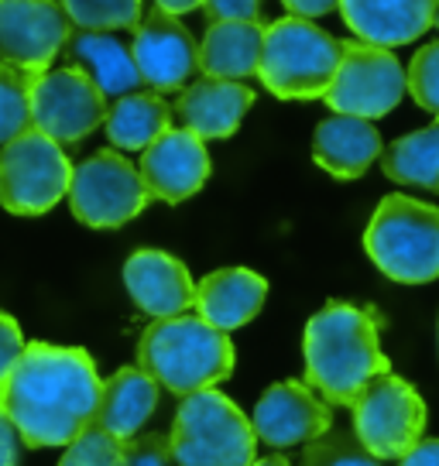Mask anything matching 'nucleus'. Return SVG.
<instances>
[{"instance_id": "obj_2", "label": "nucleus", "mask_w": 439, "mask_h": 466, "mask_svg": "<svg viewBox=\"0 0 439 466\" xmlns=\"http://www.w3.org/2000/svg\"><path fill=\"white\" fill-rule=\"evenodd\" d=\"M306 384L326 405L351 408L367 384L388 374L378 319L351 302H330L306 322Z\"/></svg>"}, {"instance_id": "obj_18", "label": "nucleus", "mask_w": 439, "mask_h": 466, "mask_svg": "<svg viewBox=\"0 0 439 466\" xmlns=\"http://www.w3.org/2000/svg\"><path fill=\"white\" fill-rule=\"evenodd\" d=\"M254 103V89L230 79H196L192 86L179 93L176 110L182 131H192L199 141H220L230 137L240 127L244 114Z\"/></svg>"}, {"instance_id": "obj_28", "label": "nucleus", "mask_w": 439, "mask_h": 466, "mask_svg": "<svg viewBox=\"0 0 439 466\" xmlns=\"http://www.w3.org/2000/svg\"><path fill=\"white\" fill-rule=\"evenodd\" d=\"M302 466H381V460H374L353 432H326L306 446Z\"/></svg>"}, {"instance_id": "obj_7", "label": "nucleus", "mask_w": 439, "mask_h": 466, "mask_svg": "<svg viewBox=\"0 0 439 466\" xmlns=\"http://www.w3.org/2000/svg\"><path fill=\"white\" fill-rule=\"evenodd\" d=\"M73 165L52 137L25 131L0 147V206L17 217H42L69 192Z\"/></svg>"}, {"instance_id": "obj_37", "label": "nucleus", "mask_w": 439, "mask_h": 466, "mask_svg": "<svg viewBox=\"0 0 439 466\" xmlns=\"http://www.w3.org/2000/svg\"><path fill=\"white\" fill-rule=\"evenodd\" d=\"M155 7H161L165 15H189L196 7H203V0H155Z\"/></svg>"}, {"instance_id": "obj_4", "label": "nucleus", "mask_w": 439, "mask_h": 466, "mask_svg": "<svg viewBox=\"0 0 439 466\" xmlns=\"http://www.w3.org/2000/svg\"><path fill=\"white\" fill-rule=\"evenodd\" d=\"M367 258L398 285L439 278V206L412 196H384L364 230Z\"/></svg>"}, {"instance_id": "obj_32", "label": "nucleus", "mask_w": 439, "mask_h": 466, "mask_svg": "<svg viewBox=\"0 0 439 466\" xmlns=\"http://www.w3.org/2000/svg\"><path fill=\"white\" fill-rule=\"evenodd\" d=\"M25 336L17 329V322L7 316V312H0V378H7L15 364L21 360V353H25Z\"/></svg>"}, {"instance_id": "obj_25", "label": "nucleus", "mask_w": 439, "mask_h": 466, "mask_svg": "<svg viewBox=\"0 0 439 466\" xmlns=\"http://www.w3.org/2000/svg\"><path fill=\"white\" fill-rule=\"evenodd\" d=\"M381 172L398 186L439 192V116L423 131H412L384 147Z\"/></svg>"}, {"instance_id": "obj_26", "label": "nucleus", "mask_w": 439, "mask_h": 466, "mask_svg": "<svg viewBox=\"0 0 439 466\" xmlns=\"http://www.w3.org/2000/svg\"><path fill=\"white\" fill-rule=\"evenodd\" d=\"M31 69L0 62V147L7 141L31 131V86H35Z\"/></svg>"}, {"instance_id": "obj_14", "label": "nucleus", "mask_w": 439, "mask_h": 466, "mask_svg": "<svg viewBox=\"0 0 439 466\" xmlns=\"http://www.w3.org/2000/svg\"><path fill=\"white\" fill-rule=\"evenodd\" d=\"M250 429L258 442H268L271 450H289L302 442H316L333 429L330 405L302 380H279L258 398Z\"/></svg>"}, {"instance_id": "obj_34", "label": "nucleus", "mask_w": 439, "mask_h": 466, "mask_svg": "<svg viewBox=\"0 0 439 466\" xmlns=\"http://www.w3.org/2000/svg\"><path fill=\"white\" fill-rule=\"evenodd\" d=\"M17 446H21V436L0 405V466H17Z\"/></svg>"}, {"instance_id": "obj_3", "label": "nucleus", "mask_w": 439, "mask_h": 466, "mask_svg": "<svg viewBox=\"0 0 439 466\" xmlns=\"http://www.w3.org/2000/svg\"><path fill=\"white\" fill-rule=\"evenodd\" d=\"M138 370L165 391L189 398L234 374V343L199 316L155 319L138 343Z\"/></svg>"}, {"instance_id": "obj_33", "label": "nucleus", "mask_w": 439, "mask_h": 466, "mask_svg": "<svg viewBox=\"0 0 439 466\" xmlns=\"http://www.w3.org/2000/svg\"><path fill=\"white\" fill-rule=\"evenodd\" d=\"M209 21H258L261 0H203Z\"/></svg>"}, {"instance_id": "obj_19", "label": "nucleus", "mask_w": 439, "mask_h": 466, "mask_svg": "<svg viewBox=\"0 0 439 466\" xmlns=\"http://www.w3.org/2000/svg\"><path fill=\"white\" fill-rule=\"evenodd\" d=\"M268 299V281L248 268H220L196 285V316L220 333L248 326Z\"/></svg>"}, {"instance_id": "obj_31", "label": "nucleus", "mask_w": 439, "mask_h": 466, "mask_svg": "<svg viewBox=\"0 0 439 466\" xmlns=\"http://www.w3.org/2000/svg\"><path fill=\"white\" fill-rule=\"evenodd\" d=\"M120 466H176V460H172V446L165 436L138 432L134 439L120 442Z\"/></svg>"}, {"instance_id": "obj_1", "label": "nucleus", "mask_w": 439, "mask_h": 466, "mask_svg": "<svg viewBox=\"0 0 439 466\" xmlns=\"http://www.w3.org/2000/svg\"><path fill=\"white\" fill-rule=\"evenodd\" d=\"M103 380L87 350L28 343L7 378H0V405L31 450L69 446L93 425Z\"/></svg>"}, {"instance_id": "obj_21", "label": "nucleus", "mask_w": 439, "mask_h": 466, "mask_svg": "<svg viewBox=\"0 0 439 466\" xmlns=\"http://www.w3.org/2000/svg\"><path fill=\"white\" fill-rule=\"evenodd\" d=\"M66 62L87 73L93 79V86L100 89L103 96H128L138 93L141 76L134 66L131 45H124L114 31H83L73 28L69 42H66Z\"/></svg>"}, {"instance_id": "obj_6", "label": "nucleus", "mask_w": 439, "mask_h": 466, "mask_svg": "<svg viewBox=\"0 0 439 466\" xmlns=\"http://www.w3.org/2000/svg\"><path fill=\"white\" fill-rule=\"evenodd\" d=\"M168 446L176 466H250L258 436L227 394L206 388L182 398Z\"/></svg>"}, {"instance_id": "obj_22", "label": "nucleus", "mask_w": 439, "mask_h": 466, "mask_svg": "<svg viewBox=\"0 0 439 466\" xmlns=\"http://www.w3.org/2000/svg\"><path fill=\"white\" fill-rule=\"evenodd\" d=\"M261 45V21H213L199 42V73L209 79H230V83L258 76Z\"/></svg>"}, {"instance_id": "obj_11", "label": "nucleus", "mask_w": 439, "mask_h": 466, "mask_svg": "<svg viewBox=\"0 0 439 466\" xmlns=\"http://www.w3.org/2000/svg\"><path fill=\"white\" fill-rule=\"evenodd\" d=\"M107 120V96L73 66L45 69L31 86V127L56 145H76Z\"/></svg>"}, {"instance_id": "obj_16", "label": "nucleus", "mask_w": 439, "mask_h": 466, "mask_svg": "<svg viewBox=\"0 0 439 466\" xmlns=\"http://www.w3.org/2000/svg\"><path fill=\"white\" fill-rule=\"evenodd\" d=\"M124 285L138 309L155 319L186 316L196 302V285L186 264L165 250H134L124 264Z\"/></svg>"}, {"instance_id": "obj_17", "label": "nucleus", "mask_w": 439, "mask_h": 466, "mask_svg": "<svg viewBox=\"0 0 439 466\" xmlns=\"http://www.w3.org/2000/svg\"><path fill=\"white\" fill-rule=\"evenodd\" d=\"M439 0H340L347 28L367 45L398 48L419 42L436 21Z\"/></svg>"}, {"instance_id": "obj_39", "label": "nucleus", "mask_w": 439, "mask_h": 466, "mask_svg": "<svg viewBox=\"0 0 439 466\" xmlns=\"http://www.w3.org/2000/svg\"><path fill=\"white\" fill-rule=\"evenodd\" d=\"M433 25H436V28H439V7H436V21H433Z\"/></svg>"}, {"instance_id": "obj_12", "label": "nucleus", "mask_w": 439, "mask_h": 466, "mask_svg": "<svg viewBox=\"0 0 439 466\" xmlns=\"http://www.w3.org/2000/svg\"><path fill=\"white\" fill-rule=\"evenodd\" d=\"M73 35L59 0H0V62L45 73Z\"/></svg>"}, {"instance_id": "obj_36", "label": "nucleus", "mask_w": 439, "mask_h": 466, "mask_svg": "<svg viewBox=\"0 0 439 466\" xmlns=\"http://www.w3.org/2000/svg\"><path fill=\"white\" fill-rule=\"evenodd\" d=\"M281 4L289 7V15L302 17V21H309V17H322L340 7V0H281Z\"/></svg>"}, {"instance_id": "obj_27", "label": "nucleus", "mask_w": 439, "mask_h": 466, "mask_svg": "<svg viewBox=\"0 0 439 466\" xmlns=\"http://www.w3.org/2000/svg\"><path fill=\"white\" fill-rule=\"evenodd\" d=\"M73 28L83 31H124L138 28L141 0H59Z\"/></svg>"}, {"instance_id": "obj_5", "label": "nucleus", "mask_w": 439, "mask_h": 466, "mask_svg": "<svg viewBox=\"0 0 439 466\" xmlns=\"http://www.w3.org/2000/svg\"><path fill=\"white\" fill-rule=\"evenodd\" d=\"M343 58V42L302 17H281L264 28L261 83L279 100H322Z\"/></svg>"}, {"instance_id": "obj_23", "label": "nucleus", "mask_w": 439, "mask_h": 466, "mask_svg": "<svg viewBox=\"0 0 439 466\" xmlns=\"http://www.w3.org/2000/svg\"><path fill=\"white\" fill-rule=\"evenodd\" d=\"M158 405V384L138 367H124L110 380H103L100 405L93 415V425H100L107 436L128 442L141 432V425L151 419Z\"/></svg>"}, {"instance_id": "obj_9", "label": "nucleus", "mask_w": 439, "mask_h": 466, "mask_svg": "<svg viewBox=\"0 0 439 466\" xmlns=\"http://www.w3.org/2000/svg\"><path fill=\"white\" fill-rule=\"evenodd\" d=\"M66 196L73 206V217L93 230H117L134 217H141L151 199L141 172L110 147L76 165Z\"/></svg>"}, {"instance_id": "obj_13", "label": "nucleus", "mask_w": 439, "mask_h": 466, "mask_svg": "<svg viewBox=\"0 0 439 466\" xmlns=\"http://www.w3.org/2000/svg\"><path fill=\"white\" fill-rule=\"evenodd\" d=\"M131 56L141 83H148L151 93L186 89L199 69V42L176 15H165L161 7L141 15L131 38Z\"/></svg>"}, {"instance_id": "obj_15", "label": "nucleus", "mask_w": 439, "mask_h": 466, "mask_svg": "<svg viewBox=\"0 0 439 466\" xmlns=\"http://www.w3.org/2000/svg\"><path fill=\"white\" fill-rule=\"evenodd\" d=\"M138 172L151 199L182 203L203 189V182L209 178V155L192 131L168 127L155 145L145 147Z\"/></svg>"}, {"instance_id": "obj_29", "label": "nucleus", "mask_w": 439, "mask_h": 466, "mask_svg": "<svg viewBox=\"0 0 439 466\" xmlns=\"http://www.w3.org/2000/svg\"><path fill=\"white\" fill-rule=\"evenodd\" d=\"M405 79H409L412 100L439 116V42H429L412 56Z\"/></svg>"}, {"instance_id": "obj_20", "label": "nucleus", "mask_w": 439, "mask_h": 466, "mask_svg": "<svg viewBox=\"0 0 439 466\" xmlns=\"http://www.w3.org/2000/svg\"><path fill=\"white\" fill-rule=\"evenodd\" d=\"M381 134L371 120L361 116H343L333 114L326 116L316 134H312V158L322 172H330L333 178H361V175L381 158Z\"/></svg>"}, {"instance_id": "obj_24", "label": "nucleus", "mask_w": 439, "mask_h": 466, "mask_svg": "<svg viewBox=\"0 0 439 466\" xmlns=\"http://www.w3.org/2000/svg\"><path fill=\"white\" fill-rule=\"evenodd\" d=\"M172 124V106L161 100L158 93H128L107 110V137L120 151H145L155 145Z\"/></svg>"}, {"instance_id": "obj_8", "label": "nucleus", "mask_w": 439, "mask_h": 466, "mask_svg": "<svg viewBox=\"0 0 439 466\" xmlns=\"http://www.w3.org/2000/svg\"><path fill=\"white\" fill-rule=\"evenodd\" d=\"M353 436L374 460H402L425 436L429 411L419 391L392 370L367 384L353 401Z\"/></svg>"}, {"instance_id": "obj_10", "label": "nucleus", "mask_w": 439, "mask_h": 466, "mask_svg": "<svg viewBox=\"0 0 439 466\" xmlns=\"http://www.w3.org/2000/svg\"><path fill=\"white\" fill-rule=\"evenodd\" d=\"M405 93H409L405 66L388 48L367 42H343L340 69L322 100L333 114L378 120L392 114Z\"/></svg>"}, {"instance_id": "obj_35", "label": "nucleus", "mask_w": 439, "mask_h": 466, "mask_svg": "<svg viewBox=\"0 0 439 466\" xmlns=\"http://www.w3.org/2000/svg\"><path fill=\"white\" fill-rule=\"evenodd\" d=\"M398 466H439V439H419V442L398 460Z\"/></svg>"}, {"instance_id": "obj_38", "label": "nucleus", "mask_w": 439, "mask_h": 466, "mask_svg": "<svg viewBox=\"0 0 439 466\" xmlns=\"http://www.w3.org/2000/svg\"><path fill=\"white\" fill-rule=\"evenodd\" d=\"M250 466H292L285 456H264V460H254Z\"/></svg>"}, {"instance_id": "obj_30", "label": "nucleus", "mask_w": 439, "mask_h": 466, "mask_svg": "<svg viewBox=\"0 0 439 466\" xmlns=\"http://www.w3.org/2000/svg\"><path fill=\"white\" fill-rule=\"evenodd\" d=\"M59 466H120V442L107 436L100 425H87L83 436H76Z\"/></svg>"}]
</instances>
